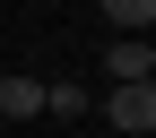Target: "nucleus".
Listing matches in <instances>:
<instances>
[{
  "label": "nucleus",
  "instance_id": "nucleus-5",
  "mask_svg": "<svg viewBox=\"0 0 156 138\" xmlns=\"http://www.w3.org/2000/svg\"><path fill=\"white\" fill-rule=\"evenodd\" d=\"M113 35H156V0H104Z\"/></svg>",
  "mask_w": 156,
  "mask_h": 138
},
{
  "label": "nucleus",
  "instance_id": "nucleus-3",
  "mask_svg": "<svg viewBox=\"0 0 156 138\" xmlns=\"http://www.w3.org/2000/svg\"><path fill=\"white\" fill-rule=\"evenodd\" d=\"M44 112V78H0V121H35Z\"/></svg>",
  "mask_w": 156,
  "mask_h": 138
},
{
  "label": "nucleus",
  "instance_id": "nucleus-4",
  "mask_svg": "<svg viewBox=\"0 0 156 138\" xmlns=\"http://www.w3.org/2000/svg\"><path fill=\"white\" fill-rule=\"evenodd\" d=\"M44 112H52V121H87V86H78V78H44Z\"/></svg>",
  "mask_w": 156,
  "mask_h": 138
},
{
  "label": "nucleus",
  "instance_id": "nucleus-1",
  "mask_svg": "<svg viewBox=\"0 0 156 138\" xmlns=\"http://www.w3.org/2000/svg\"><path fill=\"white\" fill-rule=\"evenodd\" d=\"M104 112H113V130L147 138V130H156V78H139V86H113V95H104Z\"/></svg>",
  "mask_w": 156,
  "mask_h": 138
},
{
  "label": "nucleus",
  "instance_id": "nucleus-2",
  "mask_svg": "<svg viewBox=\"0 0 156 138\" xmlns=\"http://www.w3.org/2000/svg\"><path fill=\"white\" fill-rule=\"evenodd\" d=\"M147 43H156V35H113V43H104V78H113V86H139V78H147Z\"/></svg>",
  "mask_w": 156,
  "mask_h": 138
},
{
  "label": "nucleus",
  "instance_id": "nucleus-6",
  "mask_svg": "<svg viewBox=\"0 0 156 138\" xmlns=\"http://www.w3.org/2000/svg\"><path fill=\"white\" fill-rule=\"evenodd\" d=\"M147 78H156V43H147Z\"/></svg>",
  "mask_w": 156,
  "mask_h": 138
}]
</instances>
